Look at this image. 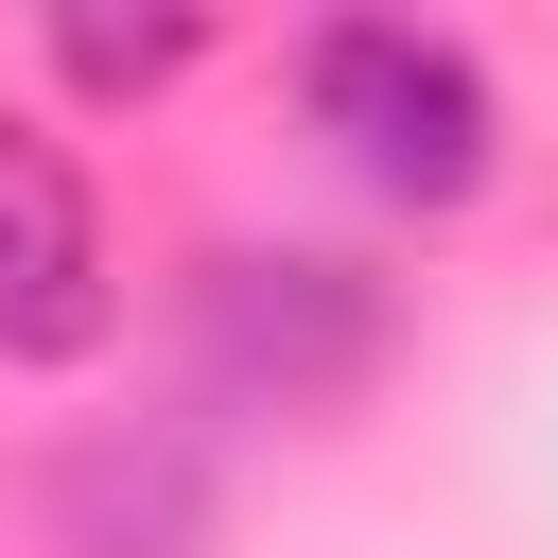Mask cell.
Masks as SVG:
<instances>
[{"mask_svg":"<svg viewBox=\"0 0 558 558\" xmlns=\"http://www.w3.org/2000/svg\"><path fill=\"white\" fill-rule=\"evenodd\" d=\"M296 87H314V140H331L366 192H401V209H471V192H488L506 105H488V70H471L453 35H418V17H331V35L296 52Z\"/></svg>","mask_w":558,"mask_h":558,"instance_id":"cell-1","label":"cell"},{"mask_svg":"<svg viewBox=\"0 0 558 558\" xmlns=\"http://www.w3.org/2000/svg\"><path fill=\"white\" fill-rule=\"evenodd\" d=\"M192 331H209V366L244 384V401H349L366 384V349H384V296L349 279V262H262V244H227L209 279H192Z\"/></svg>","mask_w":558,"mask_h":558,"instance_id":"cell-2","label":"cell"},{"mask_svg":"<svg viewBox=\"0 0 558 558\" xmlns=\"http://www.w3.org/2000/svg\"><path fill=\"white\" fill-rule=\"evenodd\" d=\"M105 314H122V279H105V209H87L70 140L0 122V366H87Z\"/></svg>","mask_w":558,"mask_h":558,"instance_id":"cell-3","label":"cell"},{"mask_svg":"<svg viewBox=\"0 0 558 558\" xmlns=\"http://www.w3.org/2000/svg\"><path fill=\"white\" fill-rule=\"evenodd\" d=\"M192 541H209V471H192L174 436H157V453L122 436V453L70 471V558H192Z\"/></svg>","mask_w":558,"mask_h":558,"instance_id":"cell-4","label":"cell"},{"mask_svg":"<svg viewBox=\"0 0 558 558\" xmlns=\"http://www.w3.org/2000/svg\"><path fill=\"white\" fill-rule=\"evenodd\" d=\"M192 52H209V17H105V0H70V17H52V70H70L87 105H140V87H174Z\"/></svg>","mask_w":558,"mask_h":558,"instance_id":"cell-5","label":"cell"}]
</instances>
